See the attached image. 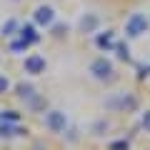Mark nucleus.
Instances as JSON below:
<instances>
[{
  "label": "nucleus",
  "mask_w": 150,
  "mask_h": 150,
  "mask_svg": "<svg viewBox=\"0 0 150 150\" xmlns=\"http://www.w3.org/2000/svg\"><path fill=\"white\" fill-rule=\"evenodd\" d=\"M23 133H25L23 128H10V125H3L0 128V135H23Z\"/></svg>",
  "instance_id": "nucleus-9"
},
{
  "label": "nucleus",
  "mask_w": 150,
  "mask_h": 150,
  "mask_svg": "<svg viewBox=\"0 0 150 150\" xmlns=\"http://www.w3.org/2000/svg\"><path fill=\"white\" fill-rule=\"evenodd\" d=\"M98 48H103V50L112 48V33H110V30L103 33V35H98Z\"/></svg>",
  "instance_id": "nucleus-8"
},
{
  "label": "nucleus",
  "mask_w": 150,
  "mask_h": 150,
  "mask_svg": "<svg viewBox=\"0 0 150 150\" xmlns=\"http://www.w3.org/2000/svg\"><path fill=\"white\" fill-rule=\"evenodd\" d=\"M35 20L40 23V25H50V23L55 20V13H53V8L50 5H40L35 10Z\"/></svg>",
  "instance_id": "nucleus-5"
},
{
  "label": "nucleus",
  "mask_w": 150,
  "mask_h": 150,
  "mask_svg": "<svg viewBox=\"0 0 150 150\" xmlns=\"http://www.w3.org/2000/svg\"><path fill=\"white\" fill-rule=\"evenodd\" d=\"M25 73H30V75L45 73V58H40V55H30V58H25Z\"/></svg>",
  "instance_id": "nucleus-4"
},
{
  "label": "nucleus",
  "mask_w": 150,
  "mask_h": 150,
  "mask_svg": "<svg viewBox=\"0 0 150 150\" xmlns=\"http://www.w3.org/2000/svg\"><path fill=\"white\" fill-rule=\"evenodd\" d=\"M25 48H28L25 40H18V43H13V50H25Z\"/></svg>",
  "instance_id": "nucleus-18"
},
{
  "label": "nucleus",
  "mask_w": 150,
  "mask_h": 150,
  "mask_svg": "<svg viewBox=\"0 0 150 150\" xmlns=\"http://www.w3.org/2000/svg\"><path fill=\"white\" fill-rule=\"evenodd\" d=\"M13 3H20V0H13Z\"/></svg>",
  "instance_id": "nucleus-19"
},
{
  "label": "nucleus",
  "mask_w": 150,
  "mask_h": 150,
  "mask_svg": "<svg viewBox=\"0 0 150 150\" xmlns=\"http://www.w3.org/2000/svg\"><path fill=\"white\" fill-rule=\"evenodd\" d=\"M18 95L20 98H33V85H20L18 88Z\"/></svg>",
  "instance_id": "nucleus-11"
},
{
  "label": "nucleus",
  "mask_w": 150,
  "mask_h": 150,
  "mask_svg": "<svg viewBox=\"0 0 150 150\" xmlns=\"http://www.w3.org/2000/svg\"><path fill=\"white\" fill-rule=\"evenodd\" d=\"M18 118H20V115H18L15 110H5V112H3V120H10V123H15Z\"/></svg>",
  "instance_id": "nucleus-13"
},
{
  "label": "nucleus",
  "mask_w": 150,
  "mask_h": 150,
  "mask_svg": "<svg viewBox=\"0 0 150 150\" xmlns=\"http://www.w3.org/2000/svg\"><path fill=\"white\" fill-rule=\"evenodd\" d=\"M68 33V25H55L53 28V35H65Z\"/></svg>",
  "instance_id": "nucleus-16"
},
{
  "label": "nucleus",
  "mask_w": 150,
  "mask_h": 150,
  "mask_svg": "<svg viewBox=\"0 0 150 150\" xmlns=\"http://www.w3.org/2000/svg\"><path fill=\"white\" fill-rule=\"evenodd\" d=\"M118 58H120V60H128V58H130V50H128V45H125V43L118 45Z\"/></svg>",
  "instance_id": "nucleus-10"
},
{
  "label": "nucleus",
  "mask_w": 150,
  "mask_h": 150,
  "mask_svg": "<svg viewBox=\"0 0 150 150\" xmlns=\"http://www.w3.org/2000/svg\"><path fill=\"white\" fill-rule=\"evenodd\" d=\"M98 25H100V18L93 15V13H88V15L80 20V30H83V33H93Z\"/></svg>",
  "instance_id": "nucleus-6"
},
{
  "label": "nucleus",
  "mask_w": 150,
  "mask_h": 150,
  "mask_svg": "<svg viewBox=\"0 0 150 150\" xmlns=\"http://www.w3.org/2000/svg\"><path fill=\"white\" fill-rule=\"evenodd\" d=\"M143 128L150 133V110H148V112H143Z\"/></svg>",
  "instance_id": "nucleus-17"
},
{
  "label": "nucleus",
  "mask_w": 150,
  "mask_h": 150,
  "mask_svg": "<svg viewBox=\"0 0 150 150\" xmlns=\"http://www.w3.org/2000/svg\"><path fill=\"white\" fill-rule=\"evenodd\" d=\"M145 30H148V18L140 15V13H133V15L128 18V23H125V33H128L130 38H138V35H143Z\"/></svg>",
  "instance_id": "nucleus-1"
},
{
  "label": "nucleus",
  "mask_w": 150,
  "mask_h": 150,
  "mask_svg": "<svg viewBox=\"0 0 150 150\" xmlns=\"http://www.w3.org/2000/svg\"><path fill=\"white\" fill-rule=\"evenodd\" d=\"M15 28H18L15 20H8L5 25H3V35H13V30H15Z\"/></svg>",
  "instance_id": "nucleus-12"
},
{
  "label": "nucleus",
  "mask_w": 150,
  "mask_h": 150,
  "mask_svg": "<svg viewBox=\"0 0 150 150\" xmlns=\"http://www.w3.org/2000/svg\"><path fill=\"white\" fill-rule=\"evenodd\" d=\"M65 112H60V110H50L48 115H45V125H48L53 133H63L65 130Z\"/></svg>",
  "instance_id": "nucleus-3"
},
{
  "label": "nucleus",
  "mask_w": 150,
  "mask_h": 150,
  "mask_svg": "<svg viewBox=\"0 0 150 150\" xmlns=\"http://www.w3.org/2000/svg\"><path fill=\"white\" fill-rule=\"evenodd\" d=\"M110 150H128V140H118V143H110Z\"/></svg>",
  "instance_id": "nucleus-14"
},
{
  "label": "nucleus",
  "mask_w": 150,
  "mask_h": 150,
  "mask_svg": "<svg viewBox=\"0 0 150 150\" xmlns=\"http://www.w3.org/2000/svg\"><path fill=\"white\" fill-rule=\"evenodd\" d=\"M90 73L95 75L98 80H108V78H112V63L105 60V58H98V60H93Z\"/></svg>",
  "instance_id": "nucleus-2"
},
{
  "label": "nucleus",
  "mask_w": 150,
  "mask_h": 150,
  "mask_svg": "<svg viewBox=\"0 0 150 150\" xmlns=\"http://www.w3.org/2000/svg\"><path fill=\"white\" fill-rule=\"evenodd\" d=\"M8 88H10V80L5 75H0V93H8Z\"/></svg>",
  "instance_id": "nucleus-15"
},
{
  "label": "nucleus",
  "mask_w": 150,
  "mask_h": 150,
  "mask_svg": "<svg viewBox=\"0 0 150 150\" xmlns=\"http://www.w3.org/2000/svg\"><path fill=\"white\" fill-rule=\"evenodd\" d=\"M20 40H25L28 45H33V43L40 40V35L35 33V28H33V25H23V28H20Z\"/></svg>",
  "instance_id": "nucleus-7"
}]
</instances>
